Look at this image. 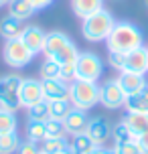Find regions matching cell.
Listing matches in <instances>:
<instances>
[{
	"instance_id": "6da1fadb",
	"label": "cell",
	"mask_w": 148,
	"mask_h": 154,
	"mask_svg": "<svg viewBox=\"0 0 148 154\" xmlns=\"http://www.w3.org/2000/svg\"><path fill=\"white\" fill-rule=\"evenodd\" d=\"M144 45V35L142 31L132 23H116L114 29L106 38L108 53H130L134 49Z\"/></svg>"
},
{
	"instance_id": "7a4b0ae2",
	"label": "cell",
	"mask_w": 148,
	"mask_h": 154,
	"mask_svg": "<svg viewBox=\"0 0 148 154\" xmlns=\"http://www.w3.org/2000/svg\"><path fill=\"white\" fill-rule=\"evenodd\" d=\"M43 53H45V57H49V59H53V61H57V63H61V65H71V63L77 61V57H79L77 47L73 45V41L61 31L47 32Z\"/></svg>"
},
{
	"instance_id": "3957f363",
	"label": "cell",
	"mask_w": 148,
	"mask_h": 154,
	"mask_svg": "<svg viewBox=\"0 0 148 154\" xmlns=\"http://www.w3.org/2000/svg\"><path fill=\"white\" fill-rule=\"evenodd\" d=\"M114 16L112 12H108L106 8H101L97 12H94L91 16L83 18V24H81V35L85 41L89 43H100V41H106L109 37V32L114 29Z\"/></svg>"
},
{
	"instance_id": "277c9868",
	"label": "cell",
	"mask_w": 148,
	"mask_h": 154,
	"mask_svg": "<svg viewBox=\"0 0 148 154\" xmlns=\"http://www.w3.org/2000/svg\"><path fill=\"white\" fill-rule=\"evenodd\" d=\"M69 101L73 108L91 109L100 103V85L97 81H85V79H73L69 83Z\"/></svg>"
},
{
	"instance_id": "5b68a950",
	"label": "cell",
	"mask_w": 148,
	"mask_h": 154,
	"mask_svg": "<svg viewBox=\"0 0 148 154\" xmlns=\"http://www.w3.org/2000/svg\"><path fill=\"white\" fill-rule=\"evenodd\" d=\"M2 57H4V63H6L8 67H12V69H23V67H26V65L32 61L35 53H32L31 49L20 41V37H18V38H8L6 43H4Z\"/></svg>"
},
{
	"instance_id": "8992f818",
	"label": "cell",
	"mask_w": 148,
	"mask_h": 154,
	"mask_svg": "<svg viewBox=\"0 0 148 154\" xmlns=\"http://www.w3.org/2000/svg\"><path fill=\"white\" fill-rule=\"evenodd\" d=\"M20 83H23V77L16 73H8V75L0 77V109L14 112L20 108V101H18Z\"/></svg>"
},
{
	"instance_id": "52a82bcc",
	"label": "cell",
	"mask_w": 148,
	"mask_h": 154,
	"mask_svg": "<svg viewBox=\"0 0 148 154\" xmlns=\"http://www.w3.org/2000/svg\"><path fill=\"white\" fill-rule=\"evenodd\" d=\"M103 73V63L95 53H79L75 61V79H85V81H97Z\"/></svg>"
},
{
	"instance_id": "ba28073f",
	"label": "cell",
	"mask_w": 148,
	"mask_h": 154,
	"mask_svg": "<svg viewBox=\"0 0 148 154\" xmlns=\"http://www.w3.org/2000/svg\"><path fill=\"white\" fill-rule=\"evenodd\" d=\"M126 91L122 89L120 81L116 79H108L100 85V103L108 109H118V108H124L126 103Z\"/></svg>"
},
{
	"instance_id": "9c48e42d",
	"label": "cell",
	"mask_w": 148,
	"mask_h": 154,
	"mask_svg": "<svg viewBox=\"0 0 148 154\" xmlns=\"http://www.w3.org/2000/svg\"><path fill=\"white\" fill-rule=\"evenodd\" d=\"M43 85L39 79H32V77H23V83L18 87V101H20V108H31L35 103L43 101Z\"/></svg>"
},
{
	"instance_id": "30bf717a",
	"label": "cell",
	"mask_w": 148,
	"mask_h": 154,
	"mask_svg": "<svg viewBox=\"0 0 148 154\" xmlns=\"http://www.w3.org/2000/svg\"><path fill=\"white\" fill-rule=\"evenodd\" d=\"M87 136L95 142V146H103L109 138H112V126L106 118L101 116H95V118H89V124H87Z\"/></svg>"
},
{
	"instance_id": "8fae6325",
	"label": "cell",
	"mask_w": 148,
	"mask_h": 154,
	"mask_svg": "<svg viewBox=\"0 0 148 154\" xmlns=\"http://www.w3.org/2000/svg\"><path fill=\"white\" fill-rule=\"evenodd\" d=\"M122 71H130V73H148V47H138L130 53H126V61H124V69Z\"/></svg>"
},
{
	"instance_id": "7c38bea8",
	"label": "cell",
	"mask_w": 148,
	"mask_h": 154,
	"mask_svg": "<svg viewBox=\"0 0 148 154\" xmlns=\"http://www.w3.org/2000/svg\"><path fill=\"white\" fill-rule=\"evenodd\" d=\"M45 38H47V32L43 31L41 26H37V24H26L23 29V32H20V41H23L35 55L43 53V49H45Z\"/></svg>"
},
{
	"instance_id": "4fadbf2b",
	"label": "cell",
	"mask_w": 148,
	"mask_h": 154,
	"mask_svg": "<svg viewBox=\"0 0 148 154\" xmlns=\"http://www.w3.org/2000/svg\"><path fill=\"white\" fill-rule=\"evenodd\" d=\"M87 124H89L87 112H85V109H79V108H71V112L65 116V120H63L65 132H67V134H71V136L85 132L87 130Z\"/></svg>"
},
{
	"instance_id": "5bb4252c",
	"label": "cell",
	"mask_w": 148,
	"mask_h": 154,
	"mask_svg": "<svg viewBox=\"0 0 148 154\" xmlns=\"http://www.w3.org/2000/svg\"><path fill=\"white\" fill-rule=\"evenodd\" d=\"M118 81L122 85V89L126 91V95H134V93L142 91L148 85L146 75H142V73H130V71H120L118 73Z\"/></svg>"
},
{
	"instance_id": "9a60e30c",
	"label": "cell",
	"mask_w": 148,
	"mask_h": 154,
	"mask_svg": "<svg viewBox=\"0 0 148 154\" xmlns=\"http://www.w3.org/2000/svg\"><path fill=\"white\" fill-rule=\"evenodd\" d=\"M43 85V97L47 101L69 97V83L63 79H41Z\"/></svg>"
},
{
	"instance_id": "2e32d148",
	"label": "cell",
	"mask_w": 148,
	"mask_h": 154,
	"mask_svg": "<svg viewBox=\"0 0 148 154\" xmlns=\"http://www.w3.org/2000/svg\"><path fill=\"white\" fill-rule=\"evenodd\" d=\"M103 8V0H71V10L73 14L79 16L81 20L91 16L94 12Z\"/></svg>"
},
{
	"instance_id": "e0dca14e",
	"label": "cell",
	"mask_w": 148,
	"mask_h": 154,
	"mask_svg": "<svg viewBox=\"0 0 148 154\" xmlns=\"http://www.w3.org/2000/svg\"><path fill=\"white\" fill-rule=\"evenodd\" d=\"M24 24L23 20H18L16 16L12 14H6L2 20H0V37L2 38H18L20 37V32H23Z\"/></svg>"
},
{
	"instance_id": "ac0fdd59",
	"label": "cell",
	"mask_w": 148,
	"mask_h": 154,
	"mask_svg": "<svg viewBox=\"0 0 148 154\" xmlns=\"http://www.w3.org/2000/svg\"><path fill=\"white\" fill-rule=\"evenodd\" d=\"M126 122V126L130 128V132L134 134V138H138L140 134L148 130V114H136V112H126V116L122 118Z\"/></svg>"
},
{
	"instance_id": "d6986e66",
	"label": "cell",
	"mask_w": 148,
	"mask_h": 154,
	"mask_svg": "<svg viewBox=\"0 0 148 154\" xmlns=\"http://www.w3.org/2000/svg\"><path fill=\"white\" fill-rule=\"evenodd\" d=\"M126 112H136V114H148V85L142 91L128 95L124 103Z\"/></svg>"
},
{
	"instance_id": "ffe728a7",
	"label": "cell",
	"mask_w": 148,
	"mask_h": 154,
	"mask_svg": "<svg viewBox=\"0 0 148 154\" xmlns=\"http://www.w3.org/2000/svg\"><path fill=\"white\" fill-rule=\"evenodd\" d=\"M37 10L32 8V4L29 0H10L8 2V14L16 16L18 20H26V18H31Z\"/></svg>"
},
{
	"instance_id": "44dd1931",
	"label": "cell",
	"mask_w": 148,
	"mask_h": 154,
	"mask_svg": "<svg viewBox=\"0 0 148 154\" xmlns=\"http://www.w3.org/2000/svg\"><path fill=\"white\" fill-rule=\"evenodd\" d=\"M69 148L73 150V154H89L95 148V142L87 136V132H81V134H75L73 136Z\"/></svg>"
},
{
	"instance_id": "7402d4cb",
	"label": "cell",
	"mask_w": 148,
	"mask_h": 154,
	"mask_svg": "<svg viewBox=\"0 0 148 154\" xmlns=\"http://www.w3.org/2000/svg\"><path fill=\"white\" fill-rule=\"evenodd\" d=\"M71 108H73V103L69 101V97L49 101V118H55V120H65V116L71 112Z\"/></svg>"
},
{
	"instance_id": "603a6c76",
	"label": "cell",
	"mask_w": 148,
	"mask_h": 154,
	"mask_svg": "<svg viewBox=\"0 0 148 154\" xmlns=\"http://www.w3.org/2000/svg\"><path fill=\"white\" fill-rule=\"evenodd\" d=\"M67 146H69V142L65 140V136L63 138H45L39 144L41 154H57V152H61V150H65Z\"/></svg>"
},
{
	"instance_id": "cb8c5ba5",
	"label": "cell",
	"mask_w": 148,
	"mask_h": 154,
	"mask_svg": "<svg viewBox=\"0 0 148 154\" xmlns=\"http://www.w3.org/2000/svg\"><path fill=\"white\" fill-rule=\"evenodd\" d=\"M26 138L41 144L43 140L47 138V130H45V122H35V120H29L26 124Z\"/></svg>"
},
{
	"instance_id": "d4e9b609",
	"label": "cell",
	"mask_w": 148,
	"mask_h": 154,
	"mask_svg": "<svg viewBox=\"0 0 148 154\" xmlns=\"http://www.w3.org/2000/svg\"><path fill=\"white\" fill-rule=\"evenodd\" d=\"M41 79H61V63L47 57L41 65Z\"/></svg>"
},
{
	"instance_id": "484cf974",
	"label": "cell",
	"mask_w": 148,
	"mask_h": 154,
	"mask_svg": "<svg viewBox=\"0 0 148 154\" xmlns=\"http://www.w3.org/2000/svg\"><path fill=\"white\" fill-rule=\"evenodd\" d=\"M20 144V140L16 136V132H8V134H0V154H12Z\"/></svg>"
},
{
	"instance_id": "4316f807",
	"label": "cell",
	"mask_w": 148,
	"mask_h": 154,
	"mask_svg": "<svg viewBox=\"0 0 148 154\" xmlns=\"http://www.w3.org/2000/svg\"><path fill=\"white\" fill-rule=\"evenodd\" d=\"M112 138H114V144H122V142H130V140H136L134 134L130 132V128L126 126V122H118L114 128H112Z\"/></svg>"
},
{
	"instance_id": "83f0119b",
	"label": "cell",
	"mask_w": 148,
	"mask_h": 154,
	"mask_svg": "<svg viewBox=\"0 0 148 154\" xmlns=\"http://www.w3.org/2000/svg\"><path fill=\"white\" fill-rule=\"evenodd\" d=\"M29 120H35V122H45L49 120V101L43 100L39 103H35L29 108Z\"/></svg>"
},
{
	"instance_id": "f1b7e54d",
	"label": "cell",
	"mask_w": 148,
	"mask_h": 154,
	"mask_svg": "<svg viewBox=\"0 0 148 154\" xmlns=\"http://www.w3.org/2000/svg\"><path fill=\"white\" fill-rule=\"evenodd\" d=\"M8 132H16V116L14 112L0 109V134H8Z\"/></svg>"
},
{
	"instance_id": "f546056e",
	"label": "cell",
	"mask_w": 148,
	"mask_h": 154,
	"mask_svg": "<svg viewBox=\"0 0 148 154\" xmlns=\"http://www.w3.org/2000/svg\"><path fill=\"white\" fill-rule=\"evenodd\" d=\"M45 130H47V138H63L67 134L65 126H63V120H55V118L45 120Z\"/></svg>"
},
{
	"instance_id": "4dcf8cb0",
	"label": "cell",
	"mask_w": 148,
	"mask_h": 154,
	"mask_svg": "<svg viewBox=\"0 0 148 154\" xmlns=\"http://www.w3.org/2000/svg\"><path fill=\"white\" fill-rule=\"evenodd\" d=\"M114 154H142V150L136 140H130V142L114 144Z\"/></svg>"
},
{
	"instance_id": "1f68e13d",
	"label": "cell",
	"mask_w": 148,
	"mask_h": 154,
	"mask_svg": "<svg viewBox=\"0 0 148 154\" xmlns=\"http://www.w3.org/2000/svg\"><path fill=\"white\" fill-rule=\"evenodd\" d=\"M16 154H41V148L37 142H32V140H24V142H20L18 144V148H16Z\"/></svg>"
},
{
	"instance_id": "d6a6232c",
	"label": "cell",
	"mask_w": 148,
	"mask_h": 154,
	"mask_svg": "<svg viewBox=\"0 0 148 154\" xmlns=\"http://www.w3.org/2000/svg\"><path fill=\"white\" fill-rule=\"evenodd\" d=\"M108 61L114 69L122 71L124 69V61H126V55L124 53H108Z\"/></svg>"
},
{
	"instance_id": "836d02e7",
	"label": "cell",
	"mask_w": 148,
	"mask_h": 154,
	"mask_svg": "<svg viewBox=\"0 0 148 154\" xmlns=\"http://www.w3.org/2000/svg\"><path fill=\"white\" fill-rule=\"evenodd\" d=\"M61 79L67 81V83H71V81L75 79V63H71V65H61Z\"/></svg>"
},
{
	"instance_id": "e575fe53",
	"label": "cell",
	"mask_w": 148,
	"mask_h": 154,
	"mask_svg": "<svg viewBox=\"0 0 148 154\" xmlns=\"http://www.w3.org/2000/svg\"><path fill=\"white\" fill-rule=\"evenodd\" d=\"M136 142H138V146H140L142 154H148V130L144 132V134H140V136L136 138Z\"/></svg>"
},
{
	"instance_id": "d590c367",
	"label": "cell",
	"mask_w": 148,
	"mask_h": 154,
	"mask_svg": "<svg viewBox=\"0 0 148 154\" xmlns=\"http://www.w3.org/2000/svg\"><path fill=\"white\" fill-rule=\"evenodd\" d=\"M29 2L32 4V8H35V10H43V8L51 6L55 0H29Z\"/></svg>"
},
{
	"instance_id": "8d00e7d4",
	"label": "cell",
	"mask_w": 148,
	"mask_h": 154,
	"mask_svg": "<svg viewBox=\"0 0 148 154\" xmlns=\"http://www.w3.org/2000/svg\"><path fill=\"white\" fill-rule=\"evenodd\" d=\"M89 154H114V148H103V146H95Z\"/></svg>"
},
{
	"instance_id": "74e56055",
	"label": "cell",
	"mask_w": 148,
	"mask_h": 154,
	"mask_svg": "<svg viewBox=\"0 0 148 154\" xmlns=\"http://www.w3.org/2000/svg\"><path fill=\"white\" fill-rule=\"evenodd\" d=\"M57 154H73V150H71V148L67 146V148H65V150H61V152H57Z\"/></svg>"
},
{
	"instance_id": "f35d334b",
	"label": "cell",
	"mask_w": 148,
	"mask_h": 154,
	"mask_svg": "<svg viewBox=\"0 0 148 154\" xmlns=\"http://www.w3.org/2000/svg\"><path fill=\"white\" fill-rule=\"evenodd\" d=\"M8 2H10V0H0V8H2V6H8Z\"/></svg>"
},
{
	"instance_id": "ab89813d",
	"label": "cell",
	"mask_w": 148,
	"mask_h": 154,
	"mask_svg": "<svg viewBox=\"0 0 148 154\" xmlns=\"http://www.w3.org/2000/svg\"><path fill=\"white\" fill-rule=\"evenodd\" d=\"M144 2H146V6H148V0H144Z\"/></svg>"
}]
</instances>
